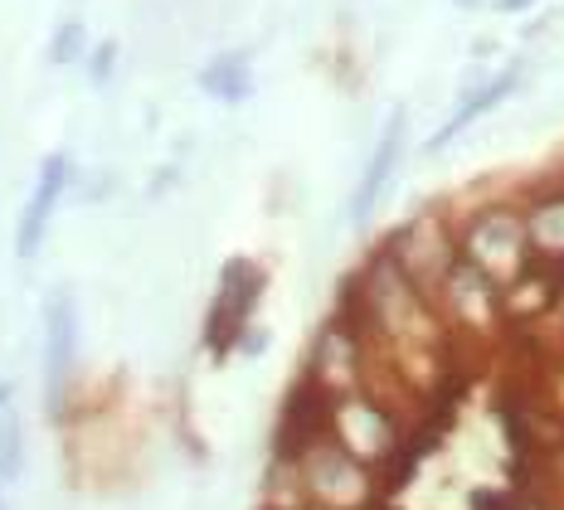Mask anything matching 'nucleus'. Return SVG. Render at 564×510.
Returning <instances> with one entry per match:
<instances>
[{
	"mask_svg": "<svg viewBox=\"0 0 564 510\" xmlns=\"http://www.w3.org/2000/svg\"><path fill=\"white\" fill-rule=\"evenodd\" d=\"M44 326H50V340H44V375H50V409L64 394L68 365H74V346H78V316L68 292H54L50 306H44Z\"/></svg>",
	"mask_w": 564,
	"mask_h": 510,
	"instance_id": "obj_1",
	"label": "nucleus"
},
{
	"mask_svg": "<svg viewBox=\"0 0 564 510\" xmlns=\"http://www.w3.org/2000/svg\"><path fill=\"white\" fill-rule=\"evenodd\" d=\"M399 151H404V108L390 117V127H384V137H380V147H375L366 175H360L356 195H350V219H356V224H366L370 209L380 205L384 185H390V175H394V165H399Z\"/></svg>",
	"mask_w": 564,
	"mask_h": 510,
	"instance_id": "obj_2",
	"label": "nucleus"
},
{
	"mask_svg": "<svg viewBox=\"0 0 564 510\" xmlns=\"http://www.w3.org/2000/svg\"><path fill=\"white\" fill-rule=\"evenodd\" d=\"M64 185H68V156H50L40 165V189H34V199L25 205V215H20V234H15V253L20 258H34L44 229H50V209L58 205Z\"/></svg>",
	"mask_w": 564,
	"mask_h": 510,
	"instance_id": "obj_3",
	"label": "nucleus"
},
{
	"mask_svg": "<svg viewBox=\"0 0 564 510\" xmlns=\"http://www.w3.org/2000/svg\"><path fill=\"white\" fill-rule=\"evenodd\" d=\"M516 83H521V74H516V68H511V74L491 78V83H487V88H481V93H473V98H467V102H463V108H457V117H453V122H448V127H443V132H438V137H433V141H429V151H443V147H448V141H453L457 132H463V127H467V122H477V117H481V112H491V108H497V102H501V98H507V93L516 88Z\"/></svg>",
	"mask_w": 564,
	"mask_h": 510,
	"instance_id": "obj_4",
	"label": "nucleus"
},
{
	"mask_svg": "<svg viewBox=\"0 0 564 510\" xmlns=\"http://www.w3.org/2000/svg\"><path fill=\"white\" fill-rule=\"evenodd\" d=\"M199 88L215 93V98H225V102H239L243 93H249V58H243V54L215 58V64L199 74Z\"/></svg>",
	"mask_w": 564,
	"mask_h": 510,
	"instance_id": "obj_5",
	"label": "nucleus"
},
{
	"mask_svg": "<svg viewBox=\"0 0 564 510\" xmlns=\"http://www.w3.org/2000/svg\"><path fill=\"white\" fill-rule=\"evenodd\" d=\"M20 462H25V453H20V419L10 409H0V481H15Z\"/></svg>",
	"mask_w": 564,
	"mask_h": 510,
	"instance_id": "obj_6",
	"label": "nucleus"
},
{
	"mask_svg": "<svg viewBox=\"0 0 564 510\" xmlns=\"http://www.w3.org/2000/svg\"><path fill=\"white\" fill-rule=\"evenodd\" d=\"M78 54H84V20H64L54 34V44H50V58L54 64H74Z\"/></svg>",
	"mask_w": 564,
	"mask_h": 510,
	"instance_id": "obj_7",
	"label": "nucleus"
},
{
	"mask_svg": "<svg viewBox=\"0 0 564 510\" xmlns=\"http://www.w3.org/2000/svg\"><path fill=\"white\" fill-rule=\"evenodd\" d=\"M112 64H117V44L108 40V44H98V54H93V64H88V74H93V83H108L112 78Z\"/></svg>",
	"mask_w": 564,
	"mask_h": 510,
	"instance_id": "obj_8",
	"label": "nucleus"
},
{
	"mask_svg": "<svg viewBox=\"0 0 564 510\" xmlns=\"http://www.w3.org/2000/svg\"><path fill=\"white\" fill-rule=\"evenodd\" d=\"M473 510H516V506L501 501V496H491V491H477L473 496Z\"/></svg>",
	"mask_w": 564,
	"mask_h": 510,
	"instance_id": "obj_9",
	"label": "nucleus"
},
{
	"mask_svg": "<svg viewBox=\"0 0 564 510\" xmlns=\"http://www.w3.org/2000/svg\"><path fill=\"white\" fill-rule=\"evenodd\" d=\"M525 6H531V0H497V10H507V15L511 10H525Z\"/></svg>",
	"mask_w": 564,
	"mask_h": 510,
	"instance_id": "obj_10",
	"label": "nucleus"
},
{
	"mask_svg": "<svg viewBox=\"0 0 564 510\" xmlns=\"http://www.w3.org/2000/svg\"><path fill=\"white\" fill-rule=\"evenodd\" d=\"M457 6H463V10H473V6H477V0H457Z\"/></svg>",
	"mask_w": 564,
	"mask_h": 510,
	"instance_id": "obj_11",
	"label": "nucleus"
},
{
	"mask_svg": "<svg viewBox=\"0 0 564 510\" xmlns=\"http://www.w3.org/2000/svg\"><path fill=\"white\" fill-rule=\"evenodd\" d=\"M0 510H6V506H0Z\"/></svg>",
	"mask_w": 564,
	"mask_h": 510,
	"instance_id": "obj_12",
	"label": "nucleus"
}]
</instances>
